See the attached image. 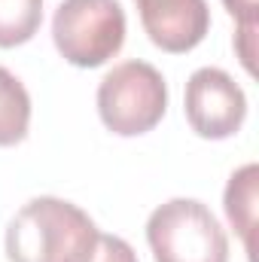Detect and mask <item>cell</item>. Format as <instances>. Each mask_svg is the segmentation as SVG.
Masks as SVG:
<instances>
[{"instance_id":"9c48e42d","label":"cell","mask_w":259,"mask_h":262,"mask_svg":"<svg viewBox=\"0 0 259 262\" xmlns=\"http://www.w3.org/2000/svg\"><path fill=\"white\" fill-rule=\"evenodd\" d=\"M43 21V0H0V49L28 43Z\"/></svg>"},{"instance_id":"8fae6325","label":"cell","mask_w":259,"mask_h":262,"mask_svg":"<svg viewBox=\"0 0 259 262\" xmlns=\"http://www.w3.org/2000/svg\"><path fill=\"white\" fill-rule=\"evenodd\" d=\"M232 18H238V28H256V0H223Z\"/></svg>"},{"instance_id":"277c9868","label":"cell","mask_w":259,"mask_h":262,"mask_svg":"<svg viewBox=\"0 0 259 262\" xmlns=\"http://www.w3.org/2000/svg\"><path fill=\"white\" fill-rule=\"evenodd\" d=\"M52 40L67 64L101 67L125 43V12L116 0H61Z\"/></svg>"},{"instance_id":"7a4b0ae2","label":"cell","mask_w":259,"mask_h":262,"mask_svg":"<svg viewBox=\"0 0 259 262\" xmlns=\"http://www.w3.org/2000/svg\"><path fill=\"white\" fill-rule=\"evenodd\" d=\"M146 241L156 262H229V238L207 204L171 198L146 220Z\"/></svg>"},{"instance_id":"ba28073f","label":"cell","mask_w":259,"mask_h":262,"mask_svg":"<svg viewBox=\"0 0 259 262\" xmlns=\"http://www.w3.org/2000/svg\"><path fill=\"white\" fill-rule=\"evenodd\" d=\"M31 95L15 73L0 67V146H15L28 137Z\"/></svg>"},{"instance_id":"8992f818","label":"cell","mask_w":259,"mask_h":262,"mask_svg":"<svg viewBox=\"0 0 259 262\" xmlns=\"http://www.w3.org/2000/svg\"><path fill=\"white\" fill-rule=\"evenodd\" d=\"M153 46L171 55L195 49L210 31L207 0H134Z\"/></svg>"},{"instance_id":"3957f363","label":"cell","mask_w":259,"mask_h":262,"mask_svg":"<svg viewBox=\"0 0 259 262\" xmlns=\"http://www.w3.org/2000/svg\"><path fill=\"white\" fill-rule=\"evenodd\" d=\"M168 110L165 76L146 61L116 64L98 85L101 122L119 137L153 131Z\"/></svg>"},{"instance_id":"52a82bcc","label":"cell","mask_w":259,"mask_h":262,"mask_svg":"<svg viewBox=\"0 0 259 262\" xmlns=\"http://www.w3.org/2000/svg\"><path fill=\"white\" fill-rule=\"evenodd\" d=\"M256 186H259V168L256 165H244V168H238L229 177L226 198H223L226 216L235 226V232L241 235L250 262H253V250H256V244H253V229H256Z\"/></svg>"},{"instance_id":"30bf717a","label":"cell","mask_w":259,"mask_h":262,"mask_svg":"<svg viewBox=\"0 0 259 262\" xmlns=\"http://www.w3.org/2000/svg\"><path fill=\"white\" fill-rule=\"evenodd\" d=\"M92 262H137V253L131 250L128 241L116 235H98V247Z\"/></svg>"},{"instance_id":"6da1fadb","label":"cell","mask_w":259,"mask_h":262,"mask_svg":"<svg viewBox=\"0 0 259 262\" xmlns=\"http://www.w3.org/2000/svg\"><path fill=\"white\" fill-rule=\"evenodd\" d=\"M98 235L85 210L64 198L40 195L12 216L6 256L9 262H92Z\"/></svg>"},{"instance_id":"5b68a950","label":"cell","mask_w":259,"mask_h":262,"mask_svg":"<svg viewBox=\"0 0 259 262\" xmlns=\"http://www.w3.org/2000/svg\"><path fill=\"white\" fill-rule=\"evenodd\" d=\"M186 122L204 140H226L247 119L244 89L220 67H201L186 82Z\"/></svg>"}]
</instances>
